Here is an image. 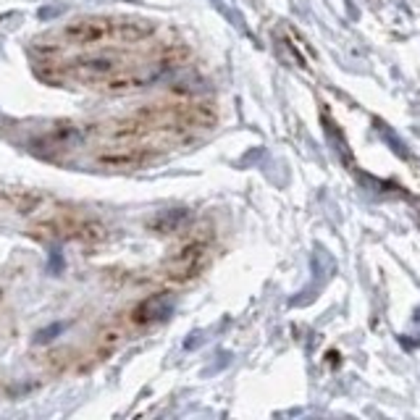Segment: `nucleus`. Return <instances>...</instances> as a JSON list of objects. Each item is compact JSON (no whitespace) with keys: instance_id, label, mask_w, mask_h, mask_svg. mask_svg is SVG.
Returning a JSON list of instances; mask_svg holds the SVG:
<instances>
[{"instance_id":"nucleus-5","label":"nucleus","mask_w":420,"mask_h":420,"mask_svg":"<svg viewBox=\"0 0 420 420\" xmlns=\"http://www.w3.org/2000/svg\"><path fill=\"white\" fill-rule=\"evenodd\" d=\"M171 313H173V297L168 292H161L142 300L139 305H134V310L129 313V323L131 326H155V323H163Z\"/></svg>"},{"instance_id":"nucleus-4","label":"nucleus","mask_w":420,"mask_h":420,"mask_svg":"<svg viewBox=\"0 0 420 420\" xmlns=\"http://www.w3.org/2000/svg\"><path fill=\"white\" fill-rule=\"evenodd\" d=\"M37 234H45V237H60V239H85V242H95L103 239L105 229L100 223L95 221H85V218H74V215H55L50 221L35 226Z\"/></svg>"},{"instance_id":"nucleus-1","label":"nucleus","mask_w":420,"mask_h":420,"mask_svg":"<svg viewBox=\"0 0 420 420\" xmlns=\"http://www.w3.org/2000/svg\"><path fill=\"white\" fill-rule=\"evenodd\" d=\"M155 35V24L134 16H82L48 35L58 40L53 48H95V45H137ZM50 48V50H53Z\"/></svg>"},{"instance_id":"nucleus-3","label":"nucleus","mask_w":420,"mask_h":420,"mask_svg":"<svg viewBox=\"0 0 420 420\" xmlns=\"http://www.w3.org/2000/svg\"><path fill=\"white\" fill-rule=\"evenodd\" d=\"M153 158V150L142 142H129V139H111L95 155V163L103 168H139Z\"/></svg>"},{"instance_id":"nucleus-2","label":"nucleus","mask_w":420,"mask_h":420,"mask_svg":"<svg viewBox=\"0 0 420 420\" xmlns=\"http://www.w3.org/2000/svg\"><path fill=\"white\" fill-rule=\"evenodd\" d=\"M208 257H210V249H208L205 242H187L184 247H179L166 257L161 276L171 284H187L205 268Z\"/></svg>"}]
</instances>
